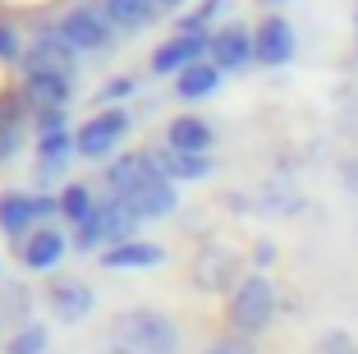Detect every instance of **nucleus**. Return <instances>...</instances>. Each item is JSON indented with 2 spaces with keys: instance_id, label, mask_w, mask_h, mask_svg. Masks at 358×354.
I'll return each mask as SVG.
<instances>
[{
  "instance_id": "obj_34",
  "label": "nucleus",
  "mask_w": 358,
  "mask_h": 354,
  "mask_svg": "<svg viewBox=\"0 0 358 354\" xmlns=\"http://www.w3.org/2000/svg\"><path fill=\"white\" fill-rule=\"evenodd\" d=\"M266 5H280V0H266Z\"/></svg>"
},
{
  "instance_id": "obj_24",
  "label": "nucleus",
  "mask_w": 358,
  "mask_h": 354,
  "mask_svg": "<svg viewBox=\"0 0 358 354\" xmlns=\"http://www.w3.org/2000/svg\"><path fill=\"white\" fill-rule=\"evenodd\" d=\"M313 354H358V341H354L349 332H340V327H331V332L317 336Z\"/></svg>"
},
{
  "instance_id": "obj_10",
  "label": "nucleus",
  "mask_w": 358,
  "mask_h": 354,
  "mask_svg": "<svg viewBox=\"0 0 358 354\" xmlns=\"http://www.w3.org/2000/svg\"><path fill=\"white\" fill-rule=\"evenodd\" d=\"M202 55H211V37H198V32H175L170 42H161L152 51V74H184L189 64H202Z\"/></svg>"
},
{
  "instance_id": "obj_31",
  "label": "nucleus",
  "mask_w": 358,
  "mask_h": 354,
  "mask_svg": "<svg viewBox=\"0 0 358 354\" xmlns=\"http://www.w3.org/2000/svg\"><path fill=\"white\" fill-rule=\"evenodd\" d=\"M354 46H358V10H354Z\"/></svg>"
},
{
  "instance_id": "obj_4",
  "label": "nucleus",
  "mask_w": 358,
  "mask_h": 354,
  "mask_svg": "<svg viewBox=\"0 0 358 354\" xmlns=\"http://www.w3.org/2000/svg\"><path fill=\"white\" fill-rule=\"evenodd\" d=\"M193 281H198V290H207V294H234L243 285L239 253H234L230 244L207 240L198 249V258H193Z\"/></svg>"
},
{
  "instance_id": "obj_17",
  "label": "nucleus",
  "mask_w": 358,
  "mask_h": 354,
  "mask_svg": "<svg viewBox=\"0 0 358 354\" xmlns=\"http://www.w3.org/2000/svg\"><path fill=\"white\" fill-rule=\"evenodd\" d=\"M166 262V249L152 240H129V244H115V249L101 253V267H115V271H134V267H157Z\"/></svg>"
},
{
  "instance_id": "obj_23",
  "label": "nucleus",
  "mask_w": 358,
  "mask_h": 354,
  "mask_svg": "<svg viewBox=\"0 0 358 354\" xmlns=\"http://www.w3.org/2000/svg\"><path fill=\"white\" fill-rule=\"evenodd\" d=\"M0 313H5V318H14L19 327H28L32 322V318H28V313H32V294L23 290V285L5 281V285H0Z\"/></svg>"
},
{
  "instance_id": "obj_20",
  "label": "nucleus",
  "mask_w": 358,
  "mask_h": 354,
  "mask_svg": "<svg viewBox=\"0 0 358 354\" xmlns=\"http://www.w3.org/2000/svg\"><path fill=\"white\" fill-rule=\"evenodd\" d=\"M221 88V69L211 60H202V64H189V69L175 79V93L184 97V102H202V97H211Z\"/></svg>"
},
{
  "instance_id": "obj_27",
  "label": "nucleus",
  "mask_w": 358,
  "mask_h": 354,
  "mask_svg": "<svg viewBox=\"0 0 358 354\" xmlns=\"http://www.w3.org/2000/svg\"><path fill=\"white\" fill-rule=\"evenodd\" d=\"M19 147H23V129L14 125V120H5V125H0V161H10Z\"/></svg>"
},
{
  "instance_id": "obj_9",
  "label": "nucleus",
  "mask_w": 358,
  "mask_h": 354,
  "mask_svg": "<svg viewBox=\"0 0 358 354\" xmlns=\"http://www.w3.org/2000/svg\"><path fill=\"white\" fill-rule=\"evenodd\" d=\"M124 203L138 212L143 221H161V217H170V212L179 207V193H175V179H166L157 166L148 170V175L138 179L134 189L124 193Z\"/></svg>"
},
{
  "instance_id": "obj_2",
  "label": "nucleus",
  "mask_w": 358,
  "mask_h": 354,
  "mask_svg": "<svg viewBox=\"0 0 358 354\" xmlns=\"http://www.w3.org/2000/svg\"><path fill=\"white\" fill-rule=\"evenodd\" d=\"M138 221H143V217H138L124 198H101V203H96V212L87 217V226L74 230V244L83 253H106V249H115V244L134 240Z\"/></svg>"
},
{
  "instance_id": "obj_28",
  "label": "nucleus",
  "mask_w": 358,
  "mask_h": 354,
  "mask_svg": "<svg viewBox=\"0 0 358 354\" xmlns=\"http://www.w3.org/2000/svg\"><path fill=\"white\" fill-rule=\"evenodd\" d=\"M207 354H257V350H253L248 341H239V336H230V341H216Z\"/></svg>"
},
{
  "instance_id": "obj_33",
  "label": "nucleus",
  "mask_w": 358,
  "mask_h": 354,
  "mask_svg": "<svg viewBox=\"0 0 358 354\" xmlns=\"http://www.w3.org/2000/svg\"><path fill=\"white\" fill-rule=\"evenodd\" d=\"M161 5H184V0H161Z\"/></svg>"
},
{
  "instance_id": "obj_7",
  "label": "nucleus",
  "mask_w": 358,
  "mask_h": 354,
  "mask_svg": "<svg viewBox=\"0 0 358 354\" xmlns=\"http://www.w3.org/2000/svg\"><path fill=\"white\" fill-rule=\"evenodd\" d=\"M299 51V37L294 28H289V19L285 14H262L253 28V55L257 64H266V69H280V64H289Z\"/></svg>"
},
{
  "instance_id": "obj_21",
  "label": "nucleus",
  "mask_w": 358,
  "mask_h": 354,
  "mask_svg": "<svg viewBox=\"0 0 358 354\" xmlns=\"http://www.w3.org/2000/svg\"><path fill=\"white\" fill-rule=\"evenodd\" d=\"M96 203L101 198H92V184L74 179V184H64V193H60V217L78 230V226H87V217L96 212Z\"/></svg>"
},
{
  "instance_id": "obj_22",
  "label": "nucleus",
  "mask_w": 358,
  "mask_h": 354,
  "mask_svg": "<svg viewBox=\"0 0 358 354\" xmlns=\"http://www.w3.org/2000/svg\"><path fill=\"white\" fill-rule=\"evenodd\" d=\"M46 345H51V332H46L42 322H28V327H19V332L10 336L5 354H46Z\"/></svg>"
},
{
  "instance_id": "obj_26",
  "label": "nucleus",
  "mask_w": 358,
  "mask_h": 354,
  "mask_svg": "<svg viewBox=\"0 0 358 354\" xmlns=\"http://www.w3.org/2000/svg\"><path fill=\"white\" fill-rule=\"evenodd\" d=\"M129 93H134V79H129V74H120V79H106L96 97H101V102H106V111H110V106H115V102H124Z\"/></svg>"
},
{
  "instance_id": "obj_5",
  "label": "nucleus",
  "mask_w": 358,
  "mask_h": 354,
  "mask_svg": "<svg viewBox=\"0 0 358 354\" xmlns=\"http://www.w3.org/2000/svg\"><path fill=\"white\" fill-rule=\"evenodd\" d=\"M55 28H60V37L74 46V51H106V46L115 42V32H120L115 23L106 19L101 5H74Z\"/></svg>"
},
{
  "instance_id": "obj_32",
  "label": "nucleus",
  "mask_w": 358,
  "mask_h": 354,
  "mask_svg": "<svg viewBox=\"0 0 358 354\" xmlns=\"http://www.w3.org/2000/svg\"><path fill=\"white\" fill-rule=\"evenodd\" d=\"M101 354H124V350H115V345H110V350H101Z\"/></svg>"
},
{
  "instance_id": "obj_15",
  "label": "nucleus",
  "mask_w": 358,
  "mask_h": 354,
  "mask_svg": "<svg viewBox=\"0 0 358 354\" xmlns=\"http://www.w3.org/2000/svg\"><path fill=\"white\" fill-rule=\"evenodd\" d=\"M32 221H37V193H23V189H5L0 193V230L5 235H28Z\"/></svg>"
},
{
  "instance_id": "obj_6",
  "label": "nucleus",
  "mask_w": 358,
  "mask_h": 354,
  "mask_svg": "<svg viewBox=\"0 0 358 354\" xmlns=\"http://www.w3.org/2000/svg\"><path fill=\"white\" fill-rule=\"evenodd\" d=\"M129 134V115L120 111V106H110V111L92 115V120H83V125L74 129V156H87V161H101V156L115 152V143Z\"/></svg>"
},
{
  "instance_id": "obj_3",
  "label": "nucleus",
  "mask_w": 358,
  "mask_h": 354,
  "mask_svg": "<svg viewBox=\"0 0 358 354\" xmlns=\"http://www.w3.org/2000/svg\"><path fill=\"white\" fill-rule=\"evenodd\" d=\"M275 313H280V304H275V285L266 271L243 276V285L230 294V327L239 336H262L275 322Z\"/></svg>"
},
{
  "instance_id": "obj_29",
  "label": "nucleus",
  "mask_w": 358,
  "mask_h": 354,
  "mask_svg": "<svg viewBox=\"0 0 358 354\" xmlns=\"http://www.w3.org/2000/svg\"><path fill=\"white\" fill-rule=\"evenodd\" d=\"M253 258L262 262V267H266V262H275V244H257V249H253Z\"/></svg>"
},
{
  "instance_id": "obj_19",
  "label": "nucleus",
  "mask_w": 358,
  "mask_h": 354,
  "mask_svg": "<svg viewBox=\"0 0 358 354\" xmlns=\"http://www.w3.org/2000/svg\"><path fill=\"white\" fill-rule=\"evenodd\" d=\"M101 10L115 28H148V23H157L161 0H101Z\"/></svg>"
},
{
  "instance_id": "obj_8",
  "label": "nucleus",
  "mask_w": 358,
  "mask_h": 354,
  "mask_svg": "<svg viewBox=\"0 0 358 354\" xmlns=\"http://www.w3.org/2000/svg\"><path fill=\"white\" fill-rule=\"evenodd\" d=\"M74 46L60 37V28H37V42H32V51L23 55V69L28 74H64V79H74L78 60H74Z\"/></svg>"
},
{
  "instance_id": "obj_30",
  "label": "nucleus",
  "mask_w": 358,
  "mask_h": 354,
  "mask_svg": "<svg viewBox=\"0 0 358 354\" xmlns=\"http://www.w3.org/2000/svg\"><path fill=\"white\" fill-rule=\"evenodd\" d=\"M345 184H349V189H354V193H358V156H354V161H349V166H345Z\"/></svg>"
},
{
  "instance_id": "obj_16",
  "label": "nucleus",
  "mask_w": 358,
  "mask_h": 354,
  "mask_svg": "<svg viewBox=\"0 0 358 354\" xmlns=\"http://www.w3.org/2000/svg\"><path fill=\"white\" fill-rule=\"evenodd\" d=\"M166 147L207 156V147H211V125H207V120H198V115H175V120L166 125Z\"/></svg>"
},
{
  "instance_id": "obj_14",
  "label": "nucleus",
  "mask_w": 358,
  "mask_h": 354,
  "mask_svg": "<svg viewBox=\"0 0 358 354\" xmlns=\"http://www.w3.org/2000/svg\"><path fill=\"white\" fill-rule=\"evenodd\" d=\"M74 93V79L64 74H23V106L32 111H64Z\"/></svg>"
},
{
  "instance_id": "obj_25",
  "label": "nucleus",
  "mask_w": 358,
  "mask_h": 354,
  "mask_svg": "<svg viewBox=\"0 0 358 354\" xmlns=\"http://www.w3.org/2000/svg\"><path fill=\"white\" fill-rule=\"evenodd\" d=\"M23 55H28V51H23V42H19V32H14L10 23L0 19V64H19Z\"/></svg>"
},
{
  "instance_id": "obj_13",
  "label": "nucleus",
  "mask_w": 358,
  "mask_h": 354,
  "mask_svg": "<svg viewBox=\"0 0 358 354\" xmlns=\"http://www.w3.org/2000/svg\"><path fill=\"white\" fill-rule=\"evenodd\" d=\"M248 60H257L253 55V28H243V23H225V28L211 32V64L225 74L243 69Z\"/></svg>"
},
{
  "instance_id": "obj_11",
  "label": "nucleus",
  "mask_w": 358,
  "mask_h": 354,
  "mask_svg": "<svg viewBox=\"0 0 358 354\" xmlns=\"http://www.w3.org/2000/svg\"><path fill=\"white\" fill-rule=\"evenodd\" d=\"M46 304H51V313L60 322H83L87 313L96 308V290L87 281H78V276H55L46 285Z\"/></svg>"
},
{
  "instance_id": "obj_1",
  "label": "nucleus",
  "mask_w": 358,
  "mask_h": 354,
  "mask_svg": "<svg viewBox=\"0 0 358 354\" xmlns=\"http://www.w3.org/2000/svg\"><path fill=\"white\" fill-rule=\"evenodd\" d=\"M110 345L124 354H175L179 327L157 308H129L110 322Z\"/></svg>"
},
{
  "instance_id": "obj_12",
  "label": "nucleus",
  "mask_w": 358,
  "mask_h": 354,
  "mask_svg": "<svg viewBox=\"0 0 358 354\" xmlns=\"http://www.w3.org/2000/svg\"><path fill=\"white\" fill-rule=\"evenodd\" d=\"M64 249H69L64 230H55V226H37V230H28V235L19 240V262H23L28 271H51V267H60Z\"/></svg>"
},
{
  "instance_id": "obj_18",
  "label": "nucleus",
  "mask_w": 358,
  "mask_h": 354,
  "mask_svg": "<svg viewBox=\"0 0 358 354\" xmlns=\"http://www.w3.org/2000/svg\"><path fill=\"white\" fill-rule=\"evenodd\" d=\"M157 170L166 179H207L211 175V156H198V152H175V147H157L152 152Z\"/></svg>"
}]
</instances>
